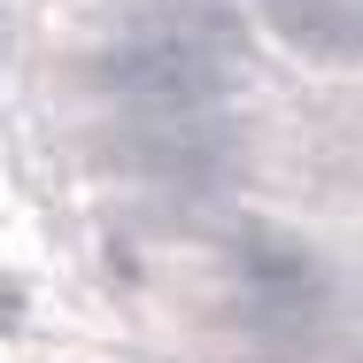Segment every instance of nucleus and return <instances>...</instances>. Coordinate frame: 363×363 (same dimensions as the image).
<instances>
[{
	"label": "nucleus",
	"instance_id": "obj_1",
	"mask_svg": "<svg viewBox=\"0 0 363 363\" xmlns=\"http://www.w3.org/2000/svg\"><path fill=\"white\" fill-rule=\"evenodd\" d=\"M240 70L247 31L224 8H140L132 39H116L93 77L132 116H162V108H224Z\"/></svg>",
	"mask_w": 363,
	"mask_h": 363
},
{
	"label": "nucleus",
	"instance_id": "obj_2",
	"mask_svg": "<svg viewBox=\"0 0 363 363\" xmlns=\"http://www.w3.org/2000/svg\"><path fill=\"white\" fill-rule=\"evenodd\" d=\"M124 162L147 170L155 186H224L240 170V132L224 124V108H162V116H132L124 132Z\"/></svg>",
	"mask_w": 363,
	"mask_h": 363
},
{
	"label": "nucleus",
	"instance_id": "obj_3",
	"mask_svg": "<svg viewBox=\"0 0 363 363\" xmlns=\"http://www.w3.org/2000/svg\"><path fill=\"white\" fill-rule=\"evenodd\" d=\"M240 294H247V317L271 325V333H301V325L325 317V271L286 240H247L240 247Z\"/></svg>",
	"mask_w": 363,
	"mask_h": 363
},
{
	"label": "nucleus",
	"instance_id": "obj_4",
	"mask_svg": "<svg viewBox=\"0 0 363 363\" xmlns=\"http://www.w3.org/2000/svg\"><path fill=\"white\" fill-rule=\"evenodd\" d=\"M279 39L317 62H363V0H255Z\"/></svg>",
	"mask_w": 363,
	"mask_h": 363
}]
</instances>
